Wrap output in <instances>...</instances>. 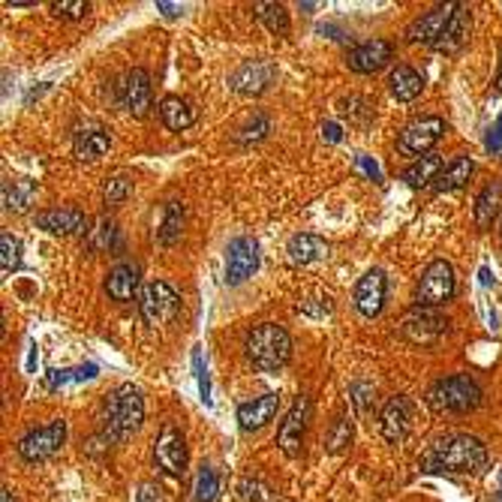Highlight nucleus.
I'll return each instance as SVG.
<instances>
[{
  "mask_svg": "<svg viewBox=\"0 0 502 502\" xmlns=\"http://www.w3.org/2000/svg\"><path fill=\"white\" fill-rule=\"evenodd\" d=\"M421 463L430 473H482L488 467V445L469 433H454L439 439Z\"/></svg>",
  "mask_w": 502,
  "mask_h": 502,
  "instance_id": "f257e3e1",
  "label": "nucleus"
},
{
  "mask_svg": "<svg viewBox=\"0 0 502 502\" xmlns=\"http://www.w3.org/2000/svg\"><path fill=\"white\" fill-rule=\"evenodd\" d=\"M247 361L262 374H277L283 370L289 359H292V337L283 325L277 322H262L247 334L244 340Z\"/></svg>",
  "mask_w": 502,
  "mask_h": 502,
  "instance_id": "f03ea898",
  "label": "nucleus"
},
{
  "mask_svg": "<svg viewBox=\"0 0 502 502\" xmlns=\"http://www.w3.org/2000/svg\"><path fill=\"white\" fill-rule=\"evenodd\" d=\"M142 421H144V398H142V391L133 382H124L109 398L100 436L109 445H118V443H124V439L133 436V433L142 428Z\"/></svg>",
  "mask_w": 502,
  "mask_h": 502,
  "instance_id": "7ed1b4c3",
  "label": "nucleus"
},
{
  "mask_svg": "<svg viewBox=\"0 0 502 502\" xmlns=\"http://www.w3.org/2000/svg\"><path fill=\"white\" fill-rule=\"evenodd\" d=\"M430 406L439 409V413H454V415H467L473 409L482 406V388L473 376H463V374H454V376H443L436 379L428 394Z\"/></svg>",
  "mask_w": 502,
  "mask_h": 502,
  "instance_id": "20e7f679",
  "label": "nucleus"
},
{
  "mask_svg": "<svg viewBox=\"0 0 502 502\" xmlns=\"http://www.w3.org/2000/svg\"><path fill=\"white\" fill-rule=\"evenodd\" d=\"M458 292V280H454V268L445 259H436L424 268L421 280L415 286V307H430L439 310L443 304H448Z\"/></svg>",
  "mask_w": 502,
  "mask_h": 502,
  "instance_id": "39448f33",
  "label": "nucleus"
},
{
  "mask_svg": "<svg viewBox=\"0 0 502 502\" xmlns=\"http://www.w3.org/2000/svg\"><path fill=\"white\" fill-rule=\"evenodd\" d=\"M66 443V421H49L42 424V428H34L27 430L25 436L19 439V445H15V452H19V458L25 463H42L49 458H55V454L64 448Z\"/></svg>",
  "mask_w": 502,
  "mask_h": 502,
  "instance_id": "423d86ee",
  "label": "nucleus"
},
{
  "mask_svg": "<svg viewBox=\"0 0 502 502\" xmlns=\"http://www.w3.org/2000/svg\"><path fill=\"white\" fill-rule=\"evenodd\" d=\"M445 129H448V124L443 118H436V115L415 118L413 124H406L400 129L398 151L403 157H415V159L428 157V154H433V144L445 135Z\"/></svg>",
  "mask_w": 502,
  "mask_h": 502,
  "instance_id": "0eeeda50",
  "label": "nucleus"
},
{
  "mask_svg": "<svg viewBox=\"0 0 502 502\" xmlns=\"http://www.w3.org/2000/svg\"><path fill=\"white\" fill-rule=\"evenodd\" d=\"M139 310H142V319L144 325L151 328H163L166 322H172L181 310V298L178 292L163 283V280H154V283H144L142 292H139Z\"/></svg>",
  "mask_w": 502,
  "mask_h": 502,
  "instance_id": "6e6552de",
  "label": "nucleus"
},
{
  "mask_svg": "<svg viewBox=\"0 0 502 502\" xmlns=\"http://www.w3.org/2000/svg\"><path fill=\"white\" fill-rule=\"evenodd\" d=\"M310 413H313V403H310L307 394H298L292 403V409H289L286 418L280 421L277 445L286 458H298V454L304 452V436H307Z\"/></svg>",
  "mask_w": 502,
  "mask_h": 502,
  "instance_id": "1a4fd4ad",
  "label": "nucleus"
},
{
  "mask_svg": "<svg viewBox=\"0 0 502 502\" xmlns=\"http://www.w3.org/2000/svg\"><path fill=\"white\" fill-rule=\"evenodd\" d=\"M445 331H448V319L439 313V310H430V307L409 310L400 322V334L415 346H430L433 340H439Z\"/></svg>",
  "mask_w": 502,
  "mask_h": 502,
  "instance_id": "9d476101",
  "label": "nucleus"
},
{
  "mask_svg": "<svg viewBox=\"0 0 502 502\" xmlns=\"http://www.w3.org/2000/svg\"><path fill=\"white\" fill-rule=\"evenodd\" d=\"M154 463L166 475H181L187 469V439L174 424H163L154 439Z\"/></svg>",
  "mask_w": 502,
  "mask_h": 502,
  "instance_id": "9b49d317",
  "label": "nucleus"
},
{
  "mask_svg": "<svg viewBox=\"0 0 502 502\" xmlns=\"http://www.w3.org/2000/svg\"><path fill=\"white\" fill-rule=\"evenodd\" d=\"M274 79H277V64H274V60H247V64H241L238 70L232 73L229 88L235 94L259 97L271 88Z\"/></svg>",
  "mask_w": 502,
  "mask_h": 502,
  "instance_id": "f8f14e48",
  "label": "nucleus"
},
{
  "mask_svg": "<svg viewBox=\"0 0 502 502\" xmlns=\"http://www.w3.org/2000/svg\"><path fill=\"white\" fill-rule=\"evenodd\" d=\"M454 6L458 4H439L433 6V10L421 12L413 25L406 27V34H403V40L409 45H433L443 36V30L448 27V21H452L454 15Z\"/></svg>",
  "mask_w": 502,
  "mask_h": 502,
  "instance_id": "ddd939ff",
  "label": "nucleus"
},
{
  "mask_svg": "<svg viewBox=\"0 0 502 502\" xmlns=\"http://www.w3.org/2000/svg\"><path fill=\"white\" fill-rule=\"evenodd\" d=\"M259 271V244L253 238H235L226 250V283L241 286Z\"/></svg>",
  "mask_w": 502,
  "mask_h": 502,
  "instance_id": "4468645a",
  "label": "nucleus"
},
{
  "mask_svg": "<svg viewBox=\"0 0 502 502\" xmlns=\"http://www.w3.org/2000/svg\"><path fill=\"white\" fill-rule=\"evenodd\" d=\"M379 430H382L385 443H403L409 436V430H413V400L403 398V394L388 398L382 413H379Z\"/></svg>",
  "mask_w": 502,
  "mask_h": 502,
  "instance_id": "2eb2a0df",
  "label": "nucleus"
},
{
  "mask_svg": "<svg viewBox=\"0 0 502 502\" xmlns=\"http://www.w3.org/2000/svg\"><path fill=\"white\" fill-rule=\"evenodd\" d=\"M385 295H388V277L382 268H370L364 277L359 280V286H355V310L364 316V319H376L382 313L385 307Z\"/></svg>",
  "mask_w": 502,
  "mask_h": 502,
  "instance_id": "dca6fc26",
  "label": "nucleus"
},
{
  "mask_svg": "<svg viewBox=\"0 0 502 502\" xmlns=\"http://www.w3.org/2000/svg\"><path fill=\"white\" fill-rule=\"evenodd\" d=\"M34 220H36V226H40V229H45L49 235H64V238L90 232L88 229L90 220L85 217V211L70 208V205H60V208H45Z\"/></svg>",
  "mask_w": 502,
  "mask_h": 502,
  "instance_id": "f3484780",
  "label": "nucleus"
},
{
  "mask_svg": "<svg viewBox=\"0 0 502 502\" xmlns=\"http://www.w3.org/2000/svg\"><path fill=\"white\" fill-rule=\"evenodd\" d=\"M391 55H394V45L388 40H364L346 55V66L359 75H370L382 70L388 60H391Z\"/></svg>",
  "mask_w": 502,
  "mask_h": 502,
  "instance_id": "a211bd4d",
  "label": "nucleus"
},
{
  "mask_svg": "<svg viewBox=\"0 0 502 502\" xmlns=\"http://www.w3.org/2000/svg\"><path fill=\"white\" fill-rule=\"evenodd\" d=\"M118 97H120V105H124L133 118L148 115V109H151V75H148V70H142V66L129 70L124 85L118 88Z\"/></svg>",
  "mask_w": 502,
  "mask_h": 502,
  "instance_id": "6ab92c4d",
  "label": "nucleus"
},
{
  "mask_svg": "<svg viewBox=\"0 0 502 502\" xmlns=\"http://www.w3.org/2000/svg\"><path fill=\"white\" fill-rule=\"evenodd\" d=\"M277 409H280V394H274V391H271V394H262V398L247 400V403H241V406H238V424H241V430H247V433L262 430L265 424L274 421Z\"/></svg>",
  "mask_w": 502,
  "mask_h": 502,
  "instance_id": "aec40b11",
  "label": "nucleus"
},
{
  "mask_svg": "<svg viewBox=\"0 0 502 502\" xmlns=\"http://www.w3.org/2000/svg\"><path fill=\"white\" fill-rule=\"evenodd\" d=\"M469 30H473V15H469V6L458 4V6H454L452 21H448V27L443 30V36L433 42V49H436L439 55H458V51L469 40Z\"/></svg>",
  "mask_w": 502,
  "mask_h": 502,
  "instance_id": "412c9836",
  "label": "nucleus"
},
{
  "mask_svg": "<svg viewBox=\"0 0 502 502\" xmlns=\"http://www.w3.org/2000/svg\"><path fill=\"white\" fill-rule=\"evenodd\" d=\"M109 148H112V135L103 127H85L73 139V154L81 163H97L100 157L109 154Z\"/></svg>",
  "mask_w": 502,
  "mask_h": 502,
  "instance_id": "4be33fe9",
  "label": "nucleus"
},
{
  "mask_svg": "<svg viewBox=\"0 0 502 502\" xmlns=\"http://www.w3.org/2000/svg\"><path fill=\"white\" fill-rule=\"evenodd\" d=\"M388 88H391V97L398 103H413L421 97L424 90V75L409 64L394 66L391 75H388Z\"/></svg>",
  "mask_w": 502,
  "mask_h": 502,
  "instance_id": "5701e85b",
  "label": "nucleus"
},
{
  "mask_svg": "<svg viewBox=\"0 0 502 502\" xmlns=\"http://www.w3.org/2000/svg\"><path fill=\"white\" fill-rule=\"evenodd\" d=\"M105 292H109L112 301H133V295L139 292V268L129 262L115 265L109 274H105Z\"/></svg>",
  "mask_w": 502,
  "mask_h": 502,
  "instance_id": "b1692460",
  "label": "nucleus"
},
{
  "mask_svg": "<svg viewBox=\"0 0 502 502\" xmlns=\"http://www.w3.org/2000/svg\"><path fill=\"white\" fill-rule=\"evenodd\" d=\"M499 208H502V178H493L482 187V193L475 196L473 220L478 229H490L493 220L499 217Z\"/></svg>",
  "mask_w": 502,
  "mask_h": 502,
  "instance_id": "393cba45",
  "label": "nucleus"
},
{
  "mask_svg": "<svg viewBox=\"0 0 502 502\" xmlns=\"http://www.w3.org/2000/svg\"><path fill=\"white\" fill-rule=\"evenodd\" d=\"M445 169V159L439 154H428L421 159H415V163H409L406 169H403V184L413 187V189H424V187H433L436 184V178L443 174Z\"/></svg>",
  "mask_w": 502,
  "mask_h": 502,
  "instance_id": "a878e982",
  "label": "nucleus"
},
{
  "mask_svg": "<svg viewBox=\"0 0 502 502\" xmlns=\"http://www.w3.org/2000/svg\"><path fill=\"white\" fill-rule=\"evenodd\" d=\"M286 253H289V259H292L295 265H310V262H316V259L328 256V244H325L319 235L298 232V235H292V238H289Z\"/></svg>",
  "mask_w": 502,
  "mask_h": 502,
  "instance_id": "bb28decb",
  "label": "nucleus"
},
{
  "mask_svg": "<svg viewBox=\"0 0 502 502\" xmlns=\"http://www.w3.org/2000/svg\"><path fill=\"white\" fill-rule=\"evenodd\" d=\"M473 172H475V159H473V157H467V154H463V157H454L452 163H445V169H443V174L436 178L433 189H436V193H454V189H460V187L469 184Z\"/></svg>",
  "mask_w": 502,
  "mask_h": 502,
  "instance_id": "cd10ccee",
  "label": "nucleus"
},
{
  "mask_svg": "<svg viewBox=\"0 0 502 502\" xmlns=\"http://www.w3.org/2000/svg\"><path fill=\"white\" fill-rule=\"evenodd\" d=\"M159 118L163 124L172 129V133H184L196 124V109L181 97H163L159 100Z\"/></svg>",
  "mask_w": 502,
  "mask_h": 502,
  "instance_id": "c85d7f7f",
  "label": "nucleus"
},
{
  "mask_svg": "<svg viewBox=\"0 0 502 502\" xmlns=\"http://www.w3.org/2000/svg\"><path fill=\"white\" fill-rule=\"evenodd\" d=\"M36 193V184L27 178L19 181H4V211L6 214H21Z\"/></svg>",
  "mask_w": 502,
  "mask_h": 502,
  "instance_id": "c756f323",
  "label": "nucleus"
},
{
  "mask_svg": "<svg viewBox=\"0 0 502 502\" xmlns=\"http://www.w3.org/2000/svg\"><path fill=\"white\" fill-rule=\"evenodd\" d=\"M253 10H256V19L262 21V25L268 27L274 36H289L292 25H289V12H286L283 4H271V0H262V4H256Z\"/></svg>",
  "mask_w": 502,
  "mask_h": 502,
  "instance_id": "7c9ffc66",
  "label": "nucleus"
},
{
  "mask_svg": "<svg viewBox=\"0 0 502 502\" xmlns=\"http://www.w3.org/2000/svg\"><path fill=\"white\" fill-rule=\"evenodd\" d=\"M181 232H184V205L181 202H169L163 208V223H159V241H163L166 247H172L174 241L181 238Z\"/></svg>",
  "mask_w": 502,
  "mask_h": 502,
  "instance_id": "2f4dec72",
  "label": "nucleus"
},
{
  "mask_svg": "<svg viewBox=\"0 0 502 502\" xmlns=\"http://www.w3.org/2000/svg\"><path fill=\"white\" fill-rule=\"evenodd\" d=\"M220 497V473L208 463H202L196 469V478H193V499L196 502H217Z\"/></svg>",
  "mask_w": 502,
  "mask_h": 502,
  "instance_id": "473e14b6",
  "label": "nucleus"
},
{
  "mask_svg": "<svg viewBox=\"0 0 502 502\" xmlns=\"http://www.w3.org/2000/svg\"><path fill=\"white\" fill-rule=\"evenodd\" d=\"M118 241V223L112 217H100L94 223V229L88 232V247L97 250V253H109Z\"/></svg>",
  "mask_w": 502,
  "mask_h": 502,
  "instance_id": "72a5a7b5",
  "label": "nucleus"
},
{
  "mask_svg": "<svg viewBox=\"0 0 502 502\" xmlns=\"http://www.w3.org/2000/svg\"><path fill=\"white\" fill-rule=\"evenodd\" d=\"M352 445V415L346 413H340L337 418L331 421V430H328V452L334 454H340V452H346V448Z\"/></svg>",
  "mask_w": 502,
  "mask_h": 502,
  "instance_id": "f704fd0d",
  "label": "nucleus"
},
{
  "mask_svg": "<svg viewBox=\"0 0 502 502\" xmlns=\"http://www.w3.org/2000/svg\"><path fill=\"white\" fill-rule=\"evenodd\" d=\"M19 265H21V241L15 235L4 232L0 235V268L10 277L12 271H19Z\"/></svg>",
  "mask_w": 502,
  "mask_h": 502,
  "instance_id": "c9c22d12",
  "label": "nucleus"
},
{
  "mask_svg": "<svg viewBox=\"0 0 502 502\" xmlns=\"http://www.w3.org/2000/svg\"><path fill=\"white\" fill-rule=\"evenodd\" d=\"M129 193H133V181L124 178V174L105 178V184H103V202H105V205H120V202H127Z\"/></svg>",
  "mask_w": 502,
  "mask_h": 502,
  "instance_id": "e433bc0d",
  "label": "nucleus"
},
{
  "mask_svg": "<svg viewBox=\"0 0 502 502\" xmlns=\"http://www.w3.org/2000/svg\"><path fill=\"white\" fill-rule=\"evenodd\" d=\"M268 133H271V120H268V115L256 112V115L250 118V124L238 129V135H235V139L244 142V144H250V142H262Z\"/></svg>",
  "mask_w": 502,
  "mask_h": 502,
  "instance_id": "4c0bfd02",
  "label": "nucleus"
},
{
  "mask_svg": "<svg viewBox=\"0 0 502 502\" xmlns=\"http://www.w3.org/2000/svg\"><path fill=\"white\" fill-rule=\"evenodd\" d=\"M238 493L244 502H274V490L265 482H259V478H241Z\"/></svg>",
  "mask_w": 502,
  "mask_h": 502,
  "instance_id": "58836bf2",
  "label": "nucleus"
},
{
  "mask_svg": "<svg viewBox=\"0 0 502 502\" xmlns=\"http://www.w3.org/2000/svg\"><path fill=\"white\" fill-rule=\"evenodd\" d=\"M49 10L58 15V19H85L88 10H90V4L88 0H55V4H49Z\"/></svg>",
  "mask_w": 502,
  "mask_h": 502,
  "instance_id": "ea45409f",
  "label": "nucleus"
},
{
  "mask_svg": "<svg viewBox=\"0 0 502 502\" xmlns=\"http://www.w3.org/2000/svg\"><path fill=\"white\" fill-rule=\"evenodd\" d=\"M97 367L94 364H85V367H75V370H55L51 374V388L66 385V382H81V379H94Z\"/></svg>",
  "mask_w": 502,
  "mask_h": 502,
  "instance_id": "a19ab883",
  "label": "nucleus"
},
{
  "mask_svg": "<svg viewBox=\"0 0 502 502\" xmlns=\"http://www.w3.org/2000/svg\"><path fill=\"white\" fill-rule=\"evenodd\" d=\"M370 398H374V385L370 382H355L352 385V403L361 409V413H367L370 409Z\"/></svg>",
  "mask_w": 502,
  "mask_h": 502,
  "instance_id": "79ce46f5",
  "label": "nucleus"
},
{
  "mask_svg": "<svg viewBox=\"0 0 502 502\" xmlns=\"http://www.w3.org/2000/svg\"><path fill=\"white\" fill-rule=\"evenodd\" d=\"M135 499H139V502H166V493H163V488H159L157 482H142Z\"/></svg>",
  "mask_w": 502,
  "mask_h": 502,
  "instance_id": "37998d69",
  "label": "nucleus"
},
{
  "mask_svg": "<svg viewBox=\"0 0 502 502\" xmlns=\"http://www.w3.org/2000/svg\"><path fill=\"white\" fill-rule=\"evenodd\" d=\"M484 148L490 154H502V115L493 120V127L488 129V139H484Z\"/></svg>",
  "mask_w": 502,
  "mask_h": 502,
  "instance_id": "c03bdc74",
  "label": "nucleus"
},
{
  "mask_svg": "<svg viewBox=\"0 0 502 502\" xmlns=\"http://www.w3.org/2000/svg\"><path fill=\"white\" fill-rule=\"evenodd\" d=\"M359 166L364 172L370 174V178L376 181V184H382V172H379V166H376V159H370L367 154H359Z\"/></svg>",
  "mask_w": 502,
  "mask_h": 502,
  "instance_id": "a18cd8bd",
  "label": "nucleus"
},
{
  "mask_svg": "<svg viewBox=\"0 0 502 502\" xmlns=\"http://www.w3.org/2000/svg\"><path fill=\"white\" fill-rule=\"evenodd\" d=\"M157 10L166 15V19H178L181 12H184V6L178 4H166V0H157Z\"/></svg>",
  "mask_w": 502,
  "mask_h": 502,
  "instance_id": "49530a36",
  "label": "nucleus"
},
{
  "mask_svg": "<svg viewBox=\"0 0 502 502\" xmlns=\"http://www.w3.org/2000/svg\"><path fill=\"white\" fill-rule=\"evenodd\" d=\"M322 135H325V142H331V144H337L340 139H344V133H340L337 124H325L322 127Z\"/></svg>",
  "mask_w": 502,
  "mask_h": 502,
  "instance_id": "de8ad7c7",
  "label": "nucleus"
},
{
  "mask_svg": "<svg viewBox=\"0 0 502 502\" xmlns=\"http://www.w3.org/2000/svg\"><path fill=\"white\" fill-rule=\"evenodd\" d=\"M497 94L502 97V51H499V70H497Z\"/></svg>",
  "mask_w": 502,
  "mask_h": 502,
  "instance_id": "09e8293b",
  "label": "nucleus"
},
{
  "mask_svg": "<svg viewBox=\"0 0 502 502\" xmlns=\"http://www.w3.org/2000/svg\"><path fill=\"white\" fill-rule=\"evenodd\" d=\"M0 499H4V502H15V499H12V490H10V488H4V490H0Z\"/></svg>",
  "mask_w": 502,
  "mask_h": 502,
  "instance_id": "8fccbe9b",
  "label": "nucleus"
},
{
  "mask_svg": "<svg viewBox=\"0 0 502 502\" xmlns=\"http://www.w3.org/2000/svg\"><path fill=\"white\" fill-rule=\"evenodd\" d=\"M482 283H484V286L490 283V271H488V268H482Z\"/></svg>",
  "mask_w": 502,
  "mask_h": 502,
  "instance_id": "3c124183",
  "label": "nucleus"
},
{
  "mask_svg": "<svg viewBox=\"0 0 502 502\" xmlns=\"http://www.w3.org/2000/svg\"><path fill=\"white\" fill-rule=\"evenodd\" d=\"M499 232H502V229H499Z\"/></svg>",
  "mask_w": 502,
  "mask_h": 502,
  "instance_id": "603ef678",
  "label": "nucleus"
}]
</instances>
